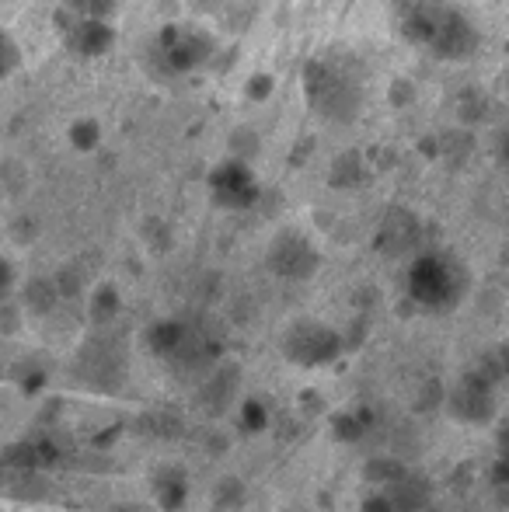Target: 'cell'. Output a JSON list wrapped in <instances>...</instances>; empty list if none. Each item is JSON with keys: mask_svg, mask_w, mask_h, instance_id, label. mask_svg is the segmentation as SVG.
Here are the masks:
<instances>
[{"mask_svg": "<svg viewBox=\"0 0 509 512\" xmlns=\"http://www.w3.org/2000/svg\"><path fill=\"white\" fill-rule=\"evenodd\" d=\"M157 53L161 63L171 74H192V70H203L213 56V39L203 28H185V25H171L161 32L157 39Z\"/></svg>", "mask_w": 509, "mask_h": 512, "instance_id": "7a4b0ae2", "label": "cell"}, {"mask_svg": "<svg viewBox=\"0 0 509 512\" xmlns=\"http://www.w3.org/2000/svg\"><path fill=\"white\" fill-rule=\"evenodd\" d=\"M185 495H189L185 474L175 471V467H168V471L161 474V481H157V502H161L168 512H178L185 506Z\"/></svg>", "mask_w": 509, "mask_h": 512, "instance_id": "30bf717a", "label": "cell"}, {"mask_svg": "<svg viewBox=\"0 0 509 512\" xmlns=\"http://www.w3.org/2000/svg\"><path fill=\"white\" fill-rule=\"evenodd\" d=\"M185 335H189V324L185 321H157L154 328L147 331V342L161 359H175L185 342Z\"/></svg>", "mask_w": 509, "mask_h": 512, "instance_id": "9c48e42d", "label": "cell"}, {"mask_svg": "<svg viewBox=\"0 0 509 512\" xmlns=\"http://www.w3.org/2000/svg\"><path fill=\"white\" fill-rule=\"evenodd\" d=\"M286 356L293 359L297 366H307V370H318V366H328L339 359L342 352V342L328 324H318V321H297L290 328L283 342Z\"/></svg>", "mask_w": 509, "mask_h": 512, "instance_id": "3957f363", "label": "cell"}, {"mask_svg": "<svg viewBox=\"0 0 509 512\" xmlns=\"http://www.w3.org/2000/svg\"><path fill=\"white\" fill-rule=\"evenodd\" d=\"M304 91L311 105L318 108L325 119H353L360 108V88L349 74H342L332 63H311L304 74Z\"/></svg>", "mask_w": 509, "mask_h": 512, "instance_id": "6da1fadb", "label": "cell"}, {"mask_svg": "<svg viewBox=\"0 0 509 512\" xmlns=\"http://www.w3.org/2000/svg\"><path fill=\"white\" fill-rule=\"evenodd\" d=\"M210 196H213V203L224 209H248L258 203L262 189H258V178H255V171L248 168V161L231 157V161H220L217 168L210 171Z\"/></svg>", "mask_w": 509, "mask_h": 512, "instance_id": "277c9868", "label": "cell"}, {"mask_svg": "<svg viewBox=\"0 0 509 512\" xmlns=\"http://www.w3.org/2000/svg\"><path fill=\"white\" fill-rule=\"evenodd\" d=\"M408 286H412V297L426 307H436L454 293V269H450L447 258L440 255H422L419 262L408 272Z\"/></svg>", "mask_w": 509, "mask_h": 512, "instance_id": "8992f818", "label": "cell"}, {"mask_svg": "<svg viewBox=\"0 0 509 512\" xmlns=\"http://www.w3.org/2000/svg\"><path fill=\"white\" fill-rule=\"evenodd\" d=\"M234 391H238V370H234V366H213L210 377H206V384H203L206 411H213V415L224 411Z\"/></svg>", "mask_w": 509, "mask_h": 512, "instance_id": "ba28073f", "label": "cell"}, {"mask_svg": "<svg viewBox=\"0 0 509 512\" xmlns=\"http://www.w3.org/2000/svg\"><path fill=\"white\" fill-rule=\"evenodd\" d=\"M241 495H245V492H241L238 481L227 478L224 485L217 488V506H224V509H227V506H234V502H241Z\"/></svg>", "mask_w": 509, "mask_h": 512, "instance_id": "5bb4252c", "label": "cell"}, {"mask_svg": "<svg viewBox=\"0 0 509 512\" xmlns=\"http://www.w3.org/2000/svg\"><path fill=\"white\" fill-rule=\"evenodd\" d=\"M60 35L70 53H77V56H102V53H109L112 42H116L112 21H95V18L67 21V25H60Z\"/></svg>", "mask_w": 509, "mask_h": 512, "instance_id": "52a82bcc", "label": "cell"}, {"mask_svg": "<svg viewBox=\"0 0 509 512\" xmlns=\"http://www.w3.org/2000/svg\"><path fill=\"white\" fill-rule=\"evenodd\" d=\"M53 304H56V283H42V279L28 283V290H25V307L28 310L46 314V310H53Z\"/></svg>", "mask_w": 509, "mask_h": 512, "instance_id": "8fae6325", "label": "cell"}, {"mask_svg": "<svg viewBox=\"0 0 509 512\" xmlns=\"http://www.w3.org/2000/svg\"><path fill=\"white\" fill-rule=\"evenodd\" d=\"M14 286V269L7 265V258H0V304H4V297L11 293Z\"/></svg>", "mask_w": 509, "mask_h": 512, "instance_id": "2e32d148", "label": "cell"}, {"mask_svg": "<svg viewBox=\"0 0 509 512\" xmlns=\"http://www.w3.org/2000/svg\"><path fill=\"white\" fill-rule=\"evenodd\" d=\"M21 67V49H18V42L11 39V35L0 28V81L4 77H11L14 70Z\"/></svg>", "mask_w": 509, "mask_h": 512, "instance_id": "7c38bea8", "label": "cell"}, {"mask_svg": "<svg viewBox=\"0 0 509 512\" xmlns=\"http://www.w3.org/2000/svg\"><path fill=\"white\" fill-rule=\"evenodd\" d=\"M269 269L279 279H290V283L311 279L318 272V248L300 230H283L269 244Z\"/></svg>", "mask_w": 509, "mask_h": 512, "instance_id": "5b68a950", "label": "cell"}, {"mask_svg": "<svg viewBox=\"0 0 509 512\" xmlns=\"http://www.w3.org/2000/svg\"><path fill=\"white\" fill-rule=\"evenodd\" d=\"M70 140H74L77 150H91V147H98L102 133H98L95 122H74V129H70Z\"/></svg>", "mask_w": 509, "mask_h": 512, "instance_id": "4fadbf2b", "label": "cell"}, {"mask_svg": "<svg viewBox=\"0 0 509 512\" xmlns=\"http://www.w3.org/2000/svg\"><path fill=\"white\" fill-rule=\"evenodd\" d=\"M248 98H265V91H269V81H265V74H255V81L248 84Z\"/></svg>", "mask_w": 509, "mask_h": 512, "instance_id": "e0dca14e", "label": "cell"}, {"mask_svg": "<svg viewBox=\"0 0 509 512\" xmlns=\"http://www.w3.org/2000/svg\"><path fill=\"white\" fill-rule=\"evenodd\" d=\"M503 161H506V168H509V129H506V136H503Z\"/></svg>", "mask_w": 509, "mask_h": 512, "instance_id": "ac0fdd59", "label": "cell"}, {"mask_svg": "<svg viewBox=\"0 0 509 512\" xmlns=\"http://www.w3.org/2000/svg\"><path fill=\"white\" fill-rule=\"evenodd\" d=\"M252 422V429H265L269 425V415H265V408L258 405V401H248L245 405V425Z\"/></svg>", "mask_w": 509, "mask_h": 512, "instance_id": "9a60e30c", "label": "cell"}]
</instances>
